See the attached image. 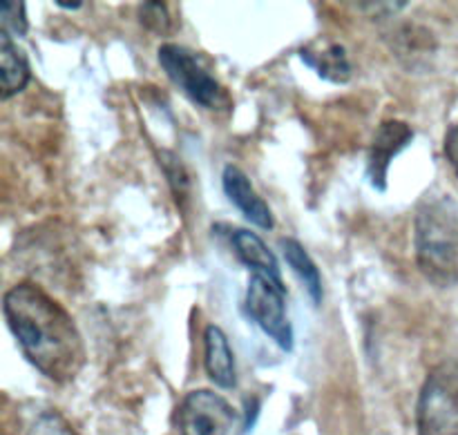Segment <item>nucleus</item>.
<instances>
[{
    "instance_id": "obj_1",
    "label": "nucleus",
    "mask_w": 458,
    "mask_h": 435,
    "mask_svg": "<svg viewBox=\"0 0 458 435\" xmlns=\"http://www.w3.org/2000/svg\"><path fill=\"white\" fill-rule=\"evenodd\" d=\"M3 313L25 360L58 384H67L85 364V344L70 313L36 281H21L3 297Z\"/></svg>"
},
{
    "instance_id": "obj_2",
    "label": "nucleus",
    "mask_w": 458,
    "mask_h": 435,
    "mask_svg": "<svg viewBox=\"0 0 458 435\" xmlns=\"http://www.w3.org/2000/svg\"><path fill=\"white\" fill-rule=\"evenodd\" d=\"M416 266L429 284H458V204L445 192H428L414 214Z\"/></svg>"
},
{
    "instance_id": "obj_3",
    "label": "nucleus",
    "mask_w": 458,
    "mask_h": 435,
    "mask_svg": "<svg viewBox=\"0 0 458 435\" xmlns=\"http://www.w3.org/2000/svg\"><path fill=\"white\" fill-rule=\"evenodd\" d=\"M419 435H458V360L434 366L416 406Z\"/></svg>"
},
{
    "instance_id": "obj_4",
    "label": "nucleus",
    "mask_w": 458,
    "mask_h": 435,
    "mask_svg": "<svg viewBox=\"0 0 458 435\" xmlns=\"http://www.w3.org/2000/svg\"><path fill=\"white\" fill-rule=\"evenodd\" d=\"M159 65L170 80L191 98L195 105L206 110H226L231 107V96L219 85V80L201 65L199 58L183 45L165 43L159 47Z\"/></svg>"
},
{
    "instance_id": "obj_5",
    "label": "nucleus",
    "mask_w": 458,
    "mask_h": 435,
    "mask_svg": "<svg viewBox=\"0 0 458 435\" xmlns=\"http://www.w3.org/2000/svg\"><path fill=\"white\" fill-rule=\"evenodd\" d=\"M246 311L282 351H293V326L286 313V289L267 277L253 275L246 289Z\"/></svg>"
},
{
    "instance_id": "obj_6",
    "label": "nucleus",
    "mask_w": 458,
    "mask_h": 435,
    "mask_svg": "<svg viewBox=\"0 0 458 435\" xmlns=\"http://www.w3.org/2000/svg\"><path fill=\"white\" fill-rule=\"evenodd\" d=\"M177 424L182 435H231L235 411L219 393L197 389L179 405Z\"/></svg>"
},
{
    "instance_id": "obj_7",
    "label": "nucleus",
    "mask_w": 458,
    "mask_h": 435,
    "mask_svg": "<svg viewBox=\"0 0 458 435\" xmlns=\"http://www.w3.org/2000/svg\"><path fill=\"white\" fill-rule=\"evenodd\" d=\"M414 141V130L401 119H385L374 132L369 155H367V179L374 186V190H387L389 165L392 161L411 146Z\"/></svg>"
},
{
    "instance_id": "obj_8",
    "label": "nucleus",
    "mask_w": 458,
    "mask_h": 435,
    "mask_svg": "<svg viewBox=\"0 0 458 435\" xmlns=\"http://www.w3.org/2000/svg\"><path fill=\"white\" fill-rule=\"evenodd\" d=\"M222 188L226 199L235 205L242 213V217L246 222L253 223L255 228H262V230H271L276 226V217H273L271 208H268L267 201L255 192L253 183L246 177V172L237 165H226L222 174Z\"/></svg>"
},
{
    "instance_id": "obj_9",
    "label": "nucleus",
    "mask_w": 458,
    "mask_h": 435,
    "mask_svg": "<svg viewBox=\"0 0 458 435\" xmlns=\"http://www.w3.org/2000/svg\"><path fill=\"white\" fill-rule=\"evenodd\" d=\"M231 246L233 250H235L237 259H240L253 275L267 277V280L276 281L277 286L286 289L284 280H282L277 257L273 255V250L264 244V239L258 232L246 230V228H235V230H231Z\"/></svg>"
},
{
    "instance_id": "obj_10",
    "label": "nucleus",
    "mask_w": 458,
    "mask_h": 435,
    "mask_svg": "<svg viewBox=\"0 0 458 435\" xmlns=\"http://www.w3.org/2000/svg\"><path fill=\"white\" fill-rule=\"evenodd\" d=\"M204 369L215 387L233 389L237 384L235 356L226 333L215 324L206 326L204 330Z\"/></svg>"
},
{
    "instance_id": "obj_11",
    "label": "nucleus",
    "mask_w": 458,
    "mask_h": 435,
    "mask_svg": "<svg viewBox=\"0 0 458 435\" xmlns=\"http://www.w3.org/2000/svg\"><path fill=\"white\" fill-rule=\"evenodd\" d=\"M30 61L16 40L0 29V96L3 101L16 96L30 83Z\"/></svg>"
},
{
    "instance_id": "obj_12",
    "label": "nucleus",
    "mask_w": 458,
    "mask_h": 435,
    "mask_svg": "<svg viewBox=\"0 0 458 435\" xmlns=\"http://www.w3.org/2000/svg\"><path fill=\"white\" fill-rule=\"evenodd\" d=\"M392 52L396 54L398 61L407 67V70H416V67L425 65L429 61V54L434 52V40L425 27H416L405 22V25L396 27L392 34Z\"/></svg>"
},
{
    "instance_id": "obj_13",
    "label": "nucleus",
    "mask_w": 458,
    "mask_h": 435,
    "mask_svg": "<svg viewBox=\"0 0 458 435\" xmlns=\"http://www.w3.org/2000/svg\"><path fill=\"white\" fill-rule=\"evenodd\" d=\"M300 58L316 71L320 79L329 80V83H347L352 79V63H349L347 49L343 45H329L325 49L302 47L300 49Z\"/></svg>"
},
{
    "instance_id": "obj_14",
    "label": "nucleus",
    "mask_w": 458,
    "mask_h": 435,
    "mask_svg": "<svg viewBox=\"0 0 458 435\" xmlns=\"http://www.w3.org/2000/svg\"><path fill=\"white\" fill-rule=\"evenodd\" d=\"M282 255H284L286 264H289L291 271L298 275V280L302 281V286L307 289L309 297L313 299L316 306H320L322 302V275L318 271V266L313 264L311 255L304 250V246L300 244L298 239H291V237H284L280 241Z\"/></svg>"
},
{
    "instance_id": "obj_15",
    "label": "nucleus",
    "mask_w": 458,
    "mask_h": 435,
    "mask_svg": "<svg viewBox=\"0 0 458 435\" xmlns=\"http://www.w3.org/2000/svg\"><path fill=\"white\" fill-rule=\"evenodd\" d=\"M159 165L165 172V179L170 183V190H173L174 199H177L179 208H186L188 201H191L192 188H191V174H188L186 165L179 159L177 155L168 150L159 152Z\"/></svg>"
},
{
    "instance_id": "obj_16",
    "label": "nucleus",
    "mask_w": 458,
    "mask_h": 435,
    "mask_svg": "<svg viewBox=\"0 0 458 435\" xmlns=\"http://www.w3.org/2000/svg\"><path fill=\"white\" fill-rule=\"evenodd\" d=\"M22 435H76V433L58 411L38 409L30 420H27L25 429H22Z\"/></svg>"
},
{
    "instance_id": "obj_17",
    "label": "nucleus",
    "mask_w": 458,
    "mask_h": 435,
    "mask_svg": "<svg viewBox=\"0 0 458 435\" xmlns=\"http://www.w3.org/2000/svg\"><path fill=\"white\" fill-rule=\"evenodd\" d=\"M27 13L25 3H13V0H4L0 4V29L7 31L9 36H25L27 34Z\"/></svg>"
},
{
    "instance_id": "obj_18",
    "label": "nucleus",
    "mask_w": 458,
    "mask_h": 435,
    "mask_svg": "<svg viewBox=\"0 0 458 435\" xmlns=\"http://www.w3.org/2000/svg\"><path fill=\"white\" fill-rule=\"evenodd\" d=\"M139 22L152 34H168L170 12L165 3H143L139 7Z\"/></svg>"
},
{
    "instance_id": "obj_19",
    "label": "nucleus",
    "mask_w": 458,
    "mask_h": 435,
    "mask_svg": "<svg viewBox=\"0 0 458 435\" xmlns=\"http://www.w3.org/2000/svg\"><path fill=\"white\" fill-rule=\"evenodd\" d=\"M445 159L458 177V123L445 134Z\"/></svg>"
},
{
    "instance_id": "obj_20",
    "label": "nucleus",
    "mask_w": 458,
    "mask_h": 435,
    "mask_svg": "<svg viewBox=\"0 0 458 435\" xmlns=\"http://www.w3.org/2000/svg\"><path fill=\"white\" fill-rule=\"evenodd\" d=\"M358 7L365 9V12H385V16H392V13L405 9L407 3H360Z\"/></svg>"
},
{
    "instance_id": "obj_21",
    "label": "nucleus",
    "mask_w": 458,
    "mask_h": 435,
    "mask_svg": "<svg viewBox=\"0 0 458 435\" xmlns=\"http://www.w3.org/2000/svg\"><path fill=\"white\" fill-rule=\"evenodd\" d=\"M56 7L67 9V12H74V9H81V7H83V3H61V0H58Z\"/></svg>"
}]
</instances>
